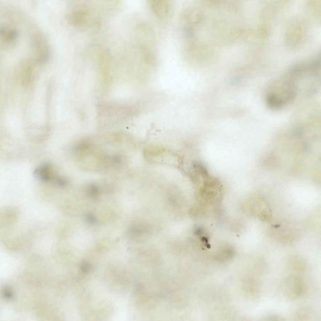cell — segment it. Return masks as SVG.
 I'll list each match as a JSON object with an SVG mask.
<instances>
[{
    "mask_svg": "<svg viewBox=\"0 0 321 321\" xmlns=\"http://www.w3.org/2000/svg\"><path fill=\"white\" fill-rule=\"evenodd\" d=\"M91 264L88 261H85L81 264L80 269L82 272L85 274L90 273L92 270Z\"/></svg>",
    "mask_w": 321,
    "mask_h": 321,
    "instance_id": "10",
    "label": "cell"
},
{
    "mask_svg": "<svg viewBox=\"0 0 321 321\" xmlns=\"http://www.w3.org/2000/svg\"><path fill=\"white\" fill-rule=\"evenodd\" d=\"M31 48L35 61L39 64L46 62L49 59V47L45 37L39 31H33L30 37Z\"/></svg>",
    "mask_w": 321,
    "mask_h": 321,
    "instance_id": "2",
    "label": "cell"
},
{
    "mask_svg": "<svg viewBox=\"0 0 321 321\" xmlns=\"http://www.w3.org/2000/svg\"><path fill=\"white\" fill-rule=\"evenodd\" d=\"M87 193L90 197H96L99 194V190L96 185H91L89 186L87 188Z\"/></svg>",
    "mask_w": 321,
    "mask_h": 321,
    "instance_id": "9",
    "label": "cell"
},
{
    "mask_svg": "<svg viewBox=\"0 0 321 321\" xmlns=\"http://www.w3.org/2000/svg\"><path fill=\"white\" fill-rule=\"evenodd\" d=\"M287 264L292 270L299 272L304 271L307 267L305 260L298 255H293L289 257Z\"/></svg>",
    "mask_w": 321,
    "mask_h": 321,
    "instance_id": "7",
    "label": "cell"
},
{
    "mask_svg": "<svg viewBox=\"0 0 321 321\" xmlns=\"http://www.w3.org/2000/svg\"><path fill=\"white\" fill-rule=\"evenodd\" d=\"M149 4L153 13L162 20H167L172 16L174 10L173 3L169 0H150Z\"/></svg>",
    "mask_w": 321,
    "mask_h": 321,
    "instance_id": "5",
    "label": "cell"
},
{
    "mask_svg": "<svg viewBox=\"0 0 321 321\" xmlns=\"http://www.w3.org/2000/svg\"><path fill=\"white\" fill-rule=\"evenodd\" d=\"M87 219L88 222L92 223L96 222L95 217L91 214H89L87 216Z\"/></svg>",
    "mask_w": 321,
    "mask_h": 321,
    "instance_id": "13",
    "label": "cell"
},
{
    "mask_svg": "<svg viewBox=\"0 0 321 321\" xmlns=\"http://www.w3.org/2000/svg\"><path fill=\"white\" fill-rule=\"evenodd\" d=\"M55 171L52 165L46 163L36 168L34 174L39 180L43 183H50L61 187H64L67 184V180Z\"/></svg>",
    "mask_w": 321,
    "mask_h": 321,
    "instance_id": "3",
    "label": "cell"
},
{
    "mask_svg": "<svg viewBox=\"0 0 321 321\" xmlns=\"http://www.w3.org/2000/svg\"><path fill=\"white\" fill-rule=\"evenodd\" d=\"M264 320H285L282 317L277 314H269L265 315L262 318Z\"/></svg>",
    "mask_w": 321,
    "mask_h": 321,
    "instance_id": "11",
    "label": "cell"
},
{
    "mask_svg": "<svg viewBox=\"0 0 321 321\" xmlns=\"http://www.w3.org/2000/svg\"><path fill=\"white\" fill-rule=\"evenodd\" d=\"M281 286L283 293L291 299L299 298L305 291V285L303 279L296 275H291L285 278Z\"/></svg>",
    "mask_w": 321,
    "mask_h": 321,
    "instance_id": "4",
    "label": "cell"
},
{
    "mask_svg": "<svg viewBox=\"0 0 321 321\" xmlns=\"http://www.w3.org/2000/svg\"><path fill=\"white\" fill-rule=\"evenodd\" d=\"M71 5L67 17L73 27L86 33H95L99 29L101 21L97 13L83 4L73 3Z\"/></svg>",
    "mask_w": 321,
    "mask_h": 321,
    "instance_id": "1",
    "label": "cell"
},
{
    "mask_svg": "<svg viewBox=\"0 0 321 321\" xmlns=\"http://www.w3.org/2000/svg\"><path fill=\"white\" fill-rule=\"evenodd\" d=\"M311 311L310 308L308 307H302L296 312V318L298 320H306L310 318Z\"/></svg>",
    "mask_w": 321,
    "mask_h": 321,
    "instance_id": "8",
    "label": "cell"
},
{
    "mask_svg": "<svg viewBox=\"0 0 321 321\" xmlns=\"http://www.w3.org/2000/svg\"><path fill=\"white\" fill-rule=\"evenodd\" d=\"M3 296L6 299H9L12 297V293L9 288H5L3 290Z\"/></svg>",
    "mask_w": 321,
    "mask_h": 321,
    "instance_id": "12",
    "label": "cell"
},
{
    "mask_svg": "<svg viewBox=\"0 0 321 321\" xmlns=\"http://www.w3.org/2000/svg\"><path fill=\"white\" fill-rule=\"evenodd\" d=\"M1 43L3 48H11L15 45L18 38V32L15 27L3 25L0 27Z\"/></svg>",
    "mask_w": 321,
    "mask_h": 321,
    "instance_id": "6",
    "label": "cell"
}]
</instances>
